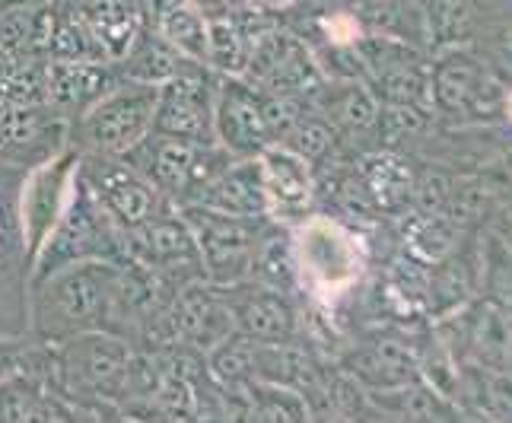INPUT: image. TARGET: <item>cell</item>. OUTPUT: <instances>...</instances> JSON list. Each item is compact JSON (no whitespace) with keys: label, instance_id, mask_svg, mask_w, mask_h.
<instances>
[{"label":"cell","instance_id":"obj_14","mask_svg":"<svg viewBox=\"0 0 512 423\" xmlns=\"http://www.w3.org/2000/svg\"><path fill=\"white\" fill-rule=\"evenodd\" d=\"M169 322L175 344L207 354L220 341H226L236 331L233 312L220 287L207 284V280H191L179 287L169 299Z\"/></svg>","mask_w":512,"mask_h":423},{"label":"cell","instance_id":"obj_23","mask_svg":"<svg viewBox=\"0 0 512 423\" xmlns=\"http://www.w3.org/2000/svg\"><path fill=\"white\" fill-rule=\"evenodd\" d=\"M188 4H194L198 10H204L207 16H220V13H229V10H233L236 0H188Z\"/></svg>","mask_w":512,"mask_h":423},{"label":"cell","instance_id":"obj_21","mask_svg":"<svg viewBox=\"0 0 512 423\" xmlns=\"http://www.w3.org/2000/svg\"><path fill=\"white\" fill-rule=\"evenodd\" d=\"M252 55V39L233 13H220L207 20V51L204 67L220 77H245Z\"/></svg>","mask_w":512,"mask_h":423},{"label":"cell","instance_id":"obj_11","mask_svg":"<svg viewBox=\"0 0 512 423\" xmlns=\"http://www.w3.org/2000/svg\"><path fill=\"white\" fill-rule=\"evenodd\" d=\"M70 147V121L45 102L0 99V163L32 169Z\"/></svg>","mask_w":512,"mask_h":423},{"label":"cell","instance_id":"obj_12","mask_svg":"<svg viewBox=\"0 0 512 423\" xmlns=\"http://www.w3.org/2000/svg\"><path fill=\"white\" fill-rule=\"evenodd\" d=\"M214 83L217 74L204 64H194L182 74L160 83L153 112V131L182 140H214Z\"/></svg>","mask_w":512,"mask_h":423},{"label":"cell","instance_id":"obj_7","mask_svg":"<svg viewBox=\"0 0 512 423\" xmlns=\"http://www.w3.org/2000/svg\"><path fill=\"white\" fill-rule=\"evenodd\" d=\"M179 210L198 239L207 284L229 287L252 277L264 217L223 214V210H210L204 204H179Z\"/></svg>","mask_w":512,"mask_h":423},{"label":"cell","instance_id":"obj_18","mask_svg":"<svg viewBox=\"0 0 512 423\" xmlns=\"http://www.w3.org/2000/svg\"><path fill=\"white\" fill-rule=\"evenodd\" d=\"M239 334H249L264 344H284L293 334V312L287 299L274 287L261 284L255 277H245L239 284L220 287Z\"/></svg>","mask_w":512,"mask_h":423},{"label":"cell","instance_id":"obj_20","mask_svg":"<svg viewBox=\"0 0 512 423\" xmlns=\"http://www.w3.org/2000/svg\"><path fill=\"white\" fill-rule=\"evenodd\" d=\"M210 16L188 0H147V26L194 64H204Z\"/></svg>","mask_w":512,"mask_h":423},{"label":"cell","instance_id":"obj_2","mask_svg":"<svg viewBox=\"0 0 512 423\" xmlns=\"http://www.w3.org/2000/svg\"><path fill=\"white\" fill-rule=\"evenodd\" d=\"M160 83L118 77L90 109L70 121V144L80 153L125 156L153 131Z\"/></svg>","mask_w":512,"mask_h":423},{"label":"cell","instance_id":"obj_8","mask_svg":"<svg viewBox=\"0 0 512 423\" xmlns=\"http://www.w3.org/2000/svg\"><path fill=\"white\" fill-rule=\"evenodd\" d=\"M80 166V150L70 144L58 156L26 169L20 182V229H23V245L29 268L45 249V242L55 233L58 220L64 217L70 191H74Z\"/></svg>","mask_w":512,"mask_h":423},{"label":"cell","instance_id":"obj_13","mask_svg":"<svg viewBox=\"0 0 512 423\" xmlns=\"http://www.w3.org/2000/svg\"><path fill=\"white\" fill-rule=\"evenodd\" d=\"M214 140L233 156H258L274 144L264 118V93L245 77H220L214 83Z\"/></svg>","mask_w":512,"mask_h":423},{"label":"cell","instance_id":"obj_16","mask_svg":"<svg viewBox=\"0 0 512 423\" xmlns=\"http://www.w3.org/2000/svg\"><path fill=\"white\" fill-rule=\"evenodd\" d=\"M264 201H268V217L280 223H299L309 217L312 207V169L306 156L284 144H271L258 153Z\"/></svg>","mask_w":512,"mask_h":423},{"label":"cell","instance_id":"obj_19","mask_svg":"<svg viewBox=\"0 0 512 423\" xmlns=\"http://www.w3.org/2000/svg\"><path fill=\"white\" fill-rule=\"evenodd\" d=\"M188 204H204L210 210H223V214H239V217H268L258 156H236Z\"/></svg>","mask_w":512,"mask_h":423},{"label":"cell","instance_id":"obj_9","mask_svg":"<svg viewBox=\"0 0 512 423\" xmlns=\"http://www.w3.org/2000/svg\"><path fill=\"white\" fill-rule=\"evenodd\" d=\"M26 169L0 163V334H26L29 258L20 229V182Z\"/></svg>","mask_w":512,"mask_h":423},{"label":"cell","instance_id":"obj_4","mask_svg":"<svg viewBox=\"0 0 512 423\" xmlns=\"http://www.w3.org/2000/svg\"><path fill=\"white\" fill-rule=\"evenodd\" d=\"M121 160H128L172 204H188L236 156L226 153L217 140L201 144V140H182L150 131Z\"/></svg>","mask_w":512,"mask_h":423},{"label":"cell","instance_id":"obj_5","mask_svg":"<svg viewBox=\"0 0 512 423\" xmlns=\"http://www.w3.org/2000/svg\"><path fill=\"white\" fill-rule=\"evenodd\" d=\"M77 261H128L125 229L96 204L90 188L83 185L80 172L74 179V191H70L64 217L58 220L55 233L45 242L39 258H35L29 280Z\"/></svg>","mask_w":512,"mask_h":423},{"label":"cell","instance_id":"obj_10","mask_svg":"<svg viewBox=\"0 0 512 423\" xmlns=\"http://www.w3.org/2000/svg\"><path fill=\"white\" fill-rule=\"evenodd\" d=\"M77 172H80L83 185L90 188V195L96 198V204L121 229L140 226L169 201L128 160H121V156L80 153Z\"/></svg>","mask_w":512,"mask_h":423},{"label":"cell","instance_id":"obj_6","mask_svg":"<svg viewBox=\"0 0 512 423\" xmlns=\"http://www.w3.org/2000/svg\"><path fill=\"white\" fill-rule=\"evenodd\" d=\"M125 255L128 261L156 274L172 290L191 284V280H207L198 239L182 217L179 204L172 201H166L140 226L125 229Z\"/></svg>","mask_w":512,"mask_h":423},{"label":"cell","instance_id":"obj_22","mask_svg":"<svg viewBox=\"0 0 512 423\" xmlns=\"http://www.w3.org/2000/svg\"><path fill=\"white\" fill-rule=\"evenodd\" d=\"M194 67V61H188L185 55H179L172 45H166L160 35H156L150 26L140 35L137 45L131 48V55L118 64L121 77L131 80H147V83H166L169 77L182 74V70Z\"/></svg>","mask_w":512,"mask_h":423},{"label":"cell","instance_id":"obj_3","mask_svg":"<svg viewBox=\"0 0 512 423\" xmlns=\"http://www.w3.org/2000/svg\"><path fill=\"white\" fill-rule=\"evenodd\" d=\"M293 264L296 277L312 296L334 303L360 284L366 255L360 239L338 220L309 214L293 229Z\"/></svg>","mask_w":512,"mask_h":423},{"label":"cell","instance_id":"obj_17","mask_svg":"<svg viewBox=\"0 0 512 423\" xmlns=\"http://www.w3.org/2000/svg\"><path fill=\"white\" fill-rule=\"evenodd\" d=\"M118 67L102 61H70L48 58L45 61V105L61 118L74 121L80 112L118 83Z\"/></svg>","mask_w":512,"mask_h":423},{"label":"cell","instance_id":"obj_1","mask_svg":"<svg viewBox=\"0 0 512 423\" xmlns=\"http://www.w3.org/2000/svg\"><path fill=\"white\" fill-rule=\"evenodd\" d=\"M125 261H77L29 280L26 334L64 344L86 331L118 334V284Z\"/></svg>","mask_w":512,"mask_h":423},{"label":"cell","instance_id":"obj_25","mask_svg":"<svg viewBox=\"0 0 512 423\" xmlns=\"http://www.w3.org/2000/svg\"><path fill=\"white\" fill-rule=\"evenodd\" d=\"M506 109H509V118H512V96H509V102H506Z\"/></svg>","mask_w":512,"mask_h":423},{"label":"cell","instance_id":"obj_15","mask_svg":"<svg viewBox=\"0 0 512 423\" xmlns=\"http://www.w3.org/2000/svg\"><path fill=\"white\" fill-rule=\"evenodd\" d=\"M105 64H121L147 32V0H70Z\"/></svg>","mask_w":512,"mask_h":423},{"label":"cell","instance_id":"obj_24","mask_svg":"<svg viewBox=\"0 0 512 423\" xmlns=\"http://www.w3.org/2000/svg\"><path fill=\"white\" fill-rule=\"evenodd\" d=\"M0 4H13V7H42L48 0H0Z\"/></svg>","mask_w":512,"mask_h":423}]
</instances>
